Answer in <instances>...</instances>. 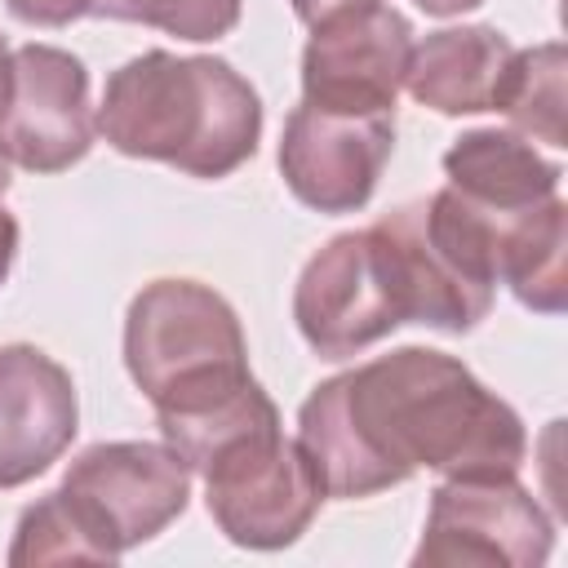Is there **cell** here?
<instances>
[{"label":"cell","instance_id":"6da1fadb","mask_svg":"<svg viewBox=\"0 0 568 568\" xmlns=\"http://www.w3.org/2000/svg\"><path fill=\"white\" fill-rule=\"evenodd\" d=\"M297 444L320 470L324 497H373L417 470L448 479H501L524 466L519 413L462 359L399 346L320 382L297 413Z\"/></svg>","mask_w":568,"mask_h":568},{"label":"cell","instance_id":"7a4b0ae2","mask_svg":"<svg viewBox=\"0 0 568 568\" xmlns=\"http://www.w3.org/2000/svg\"><path fill=\"white\" fill-rule=\"evenodd\" d=\"M98 133L133 160H160L191 178L235 173L262 138L257 89L222 58L151 49L111 71Z\"/></svg>","mask_w":568,"mask_h":568},{"label":"cell","instance_id":"3957f363","mask_svg":"<svg viewBox=\"0 0 568 568\" xmlns=\"http://www.w3.org/2000/svg\"><path fill=\"white\" fill-rule=\"evenodd\" d=\"M124 368L155 417L200 413L253 382L240 315L200 280H151L129 302Z\"/></svg>","mask_w":568,"mask_h":568},{"label":"cell","instance_id":"277c9868","mask_svg":"<svg viewBox=\"0 0 568 568\" xmlns=\"http://www.w3.org/2000/svg\"><path fill=\"white\" fill-rule=\"evenodd\" d=\"M62 501L102 564L164 532L191 497V466L169 444L120 439L84 448L62 475Z\"/></svg>","mask_w":568,"mask_h":568},{"label":"cell","instance_id":"5b68a950","mask_svg":"<svg viewBox=\"0 0 568 568\" xmlns=\"http://www.w3.org/2000/svg\"><path fill=\"white\" fill-rule=\"evenodd\" d=\"M200 475L213 524L248 550L293 546L324 501L320 470L297 439L280 435V426L235 439L231 448L209 457Z\"/></svg>","mask_w":568,"mask_h":568},{"label":"cell","instance_id":"8992f818","mask_svg":"<svg viewBox=\"0 0 568 568\" xmlns=\"http://www.w3.org/2000/svg\"><path fill=\"white\" fill-rule=\"evenodd\" d=\"M555 546V524L515 475L448 479L430 493L417 568H537Z\"/></svg>","mask_w":568,"mask_h":568},{"label":"cell","instance_id":"52a82bcc","mask_svg":"<svg viewBox=\"0 0 568 568\" xmlns=\"http://www.w3.org/2000/svg\"><path fill=\"white\" fill-rule=\"evenodd\" d=\"M413 27L399 9L373 0L311 27L302 49V102L333 115H395L408 80Z\"/></svg>","mask_w":568,"mask_h":568},{"label":"cell","instance_id":"ba28073f","mask_svg":"<svg viewBox=\"0 0 568 568\" xmlns=\"http://www.w3.org/2000/svg\"><path fill=\"white\" fill-rule=\"evenodd\" d=\"M293 320L320 359L359 355L404 324L368 231L333 235L302 266L293 288Z\"/></svg>","mask_w":568,"mask_h":568},{"label":"cell","instance_id":"9c48e42d","mask_svg":"<svg viewBox=\"0 0 568 568\" xmlns=\"http://www.w3.org/2000/svg\"><path fill=\"white\" fill-rule=\"evenodd\" d=\"M0 142L9 160L31 173H62L93 146L89 71L58 44H22L9 71L0 111Z\"/></svg>","mask_w":568,"mask_h":568},{"label":"cell","instance_id":"30bf717a","mask_svg":"<svg viewBox=\"0 0 568 568\" xmlns=\"http://www.w3.org/2000/svg\"><path fill=\"white\" fill-rule=\"evenodd\" d=\"M395 146V115H333L293 106L280 138L284 186L315 213H355L373 200Z\"/></svg>","mask_w":568,"mask_h":568},{"label":"cell","instance_id":"8fae6325","mask_svg":"<svg viewBox=\"0 0 568 568\" xmlns=\"http://www.w3.org/2000/svg\"><path fill=\"white\" fill-rule=\"evenodd\" d=\"M80 430L71 373L40 346H0V488L44 475Z\"/></svg>","mask_w":568,"mask_h":568},{"label":"cell","instance_id":"7c38bea8","mask_svg":"<svg viewBox=\"0 0 568 568\" xmlns=\"http://www.w3.org/2000/svg\"><path fill=\"white\" fill-rule=\"evenodd\" d=\"M515 44L497 27H444L413 44L408 93L439 115L497 111Z\"/></svg>","mask_w":568,"mask_h":568},{"label":"cell","instance_id":"4fadbf2b","mask_svg":"<svg viewBox=\"0 0 568 568\" xmlns=\"http://www.w3.org/2000/svg\"><path fill=\"white\" fill-rule=\"evenodd\" d=\"M444 173L453 191L497 213L532 209L559 195V164H550L528 138L506 133V129L462 133L444 151Z\"/></svg>","mask_w":568,"mask_h":568},{"label":"cell","instance_id":"5bb4252c","mask_svg":"<svg viewBox=\"0 0 568 568\" xmlns=\"http://www.w3.org/2000/svg\"><path fill=\"white\" fill-rule=\"evenodd\" d=\"M497 284L528 311L559 315L568 297V209L559 195L497 217Z\"/></svg>","mask_w":568,"mask_h":568},{"label":"cell","instance_id":"9a60e30c","mask_svg":"<svg viewBox=\"0 0 568 568\" xmlns=\"http://www.w3.org/2000/svg\"><path fill=\"white\" fill-rule=\"evenodd\" d=\"M497 111L528 138L546 146H568V124H564V44H537V49H515Z\"/></svg>","mask_w":568,"mask_h":568},{"label":"cell","instance_id":"2e32d148","mask_svg":"<svg viewBox=\"0 0 568 568\" xmlns=\"http://www.w3.org/2000/svg\"><path fill=\"white\" fill-rule=\"evenodd\" d=\"M9 564L31 568V564H102V559H98L93 541L84 537V528L71 519L62 493L53 488L22 510V519L13 528Z\"/></svg>","mask_w":568,"mask_h":568},{"label":"cell","instance_id":"e0dca14e","mask_svg":"<svg viewBox=\"0 0 568 568\" xmlns=\"http://www.w3.org/2000/svg\"><path fill=\"white\" fill-rule=\"evenodd\" d=\"M244 0H93V18L142 22L178 40H217L240 22Z\"/></svg>","mask_w":568,"mask_h":568},{"label":"cell","instance_id":"ac0fdd59","mask_svg":"<svg viewBox=\"0 0 568 568\" xmlns=\"http://www.w3.org/2000/svg\"><path fill=\"white\" fill-rule=\"evenodd\" d=\"M13 18L31 22V27H67L75 18L89 13L93 0H4Z\"/></svg>","mask_w":568,"mask_h":568},{"label":"cell","instance_id":"d6986e66","mask_svg":"<svg viewBox=\"0 0 568 568\" xmlns=\"http://www.w3.org/2000/svg\"><path fill=\"white\" fill-rule=\"evenodd\" d=\"M288 4H293V13H297L306 27H315V22H324V18L342 13V9H355V4H373V0H288Z\"/></svg>","mask_w":568,"mask_h":568},{"label":"cell","instance_id":"ffe728a7","mask_svg":"<svg viewBox=\"0 0 568 568\" xmlns=\"http://www.w3.org/2000/svg\"><path fill=\"white\" fill-rule=\"evenodd\" d=\"M13 257H18V222H13V213L0 209V284L9 280Z\"/></svg>","mask_w":568,"mask_h":568},{"label":"cell","instance_id":"44dd1931","mask_svg":"<svg viewBox=\"0 0 568 568\" xmlns=\"http://www.w3.org/2000/svg\"><path fill=\"white\" fill-rule=\"evenodd\" d=\"M422 13H430V18H453V13H466V9H475V4H484V0H413Z\"/></svg>","mask_w":568,"mask_h":568},{"label":"cell","instance_id":"7402d4cb","mask_svg":"<svg viewBox=\"0 0 568 568\" xmlns=\"http://www.w3.org/2000/svg\"><path fill=\"white\" fill-rule=\"evenodd\" d=\"M9 71H13V53H9V44L0 40V111H4V98H9Z\"/></svg>","mask_w":568,"mask_h":568},{"label":"cell","instance_id":"603a6c76","mask_svg":"<svg viewBox=\"0 0 568 568\" xmlns=\"http://www.w3.org/2000/svg\"><path fill=\"white\" fill-rule=\"evenodd\" d=\"M4 191H9V151L0 142V200H4Z\"/></svg>","mask_w":568,"mask_h":568}]
</instances>
